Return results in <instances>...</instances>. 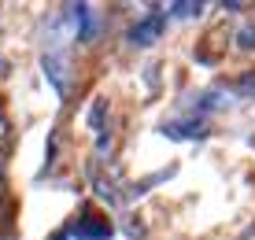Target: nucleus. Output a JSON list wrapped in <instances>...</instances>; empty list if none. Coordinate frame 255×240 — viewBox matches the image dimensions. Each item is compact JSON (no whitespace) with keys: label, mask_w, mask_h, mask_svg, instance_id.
I'll use <instances>...</instances> for the list:
<instances>
[{"label":"nucleus","mask_w":255,"mask_h":240,"mask_svg":"<svg viewBox=\"0 0 255 240\" xmlns=\"http://www.w3.org/2000/svg\"><path fill=\"white\" fill-rule=\"evenodd\" d=\"M163 30H166V11H163V7H152L148 15H140V19L129 26L126 44H133V48H148V44H155L163 37Z\"/></svg>","instance_id":"nucleus-1"},{"label":"nucleus","mask_w":255,"mask_h":240,"mask_svg":"<svg viewBox=\"0 0 255 240\" xmlns=\"http://www.w3.org/2000/svg\"><path fill=\"white\" fill-rule=\"evenodd\" d=\"M63 19H67V30H70V37H78V41H89V37H93V30H96V19H93V7H89V4H70Z\"/></svg>","instance_id":"nucleus-2"},{"label":"nucleus","mask_w":255,"mask_h":240,"mask_svg":"<svg viewBox=\"0 0 255 240\" xmlns=\"http://www.w3.org/2000/svg\"><path fill=\"white\" fill-rule=\"evenodd\" d=\"M41 67H45V78H48L52 85H56V93H67V89H70V82H67V74H70L67 52H45Z\"/></svg>","instance_id":"nucleus-3"},{"label":"nucleus","mask_w":255,"mask_h":240,"mask_svg":"<svg viewBox=\"0 0 255 240\" xmlns=\"http://www.w3.org/2000/svg\"><path fill=\"white\" fill-rule=\"evenodd\" d=\"M115 229L108 226V222H100V218H93V215H85L78 226H70L67 229V237H78V240H108Z\"/></svg>","instance_id":"nucleus-4"},{"label":"nucleus","mask_w":255,"mask_h":240,"mask_svg":"<svg viewBox=\"0 0 255 240\" xmlns=\"http://www.w3.org/2000/svg\"><path fill=\"white\" fill-rule=\"evenodd\" d=\"M166 137L174 140H189V137H204V122L200 119H185V122H170V126H163Z\"/></svg>","instance_id":"nucleus-5"},{"label":"nucleus","mask_w":255,"mask_h":240,"mask_svg":"<svg viewBox=\"0 0 255 240\" xmlns=\"http://www.w3.org/2000/svg\"><path fill=\"white\" fill-rule=\"evenodd\" d=\"M166 11H170L174 19H192V15H200V11H204V4H189V0H185V4H170Z\"/></svg>","instance_id":"nucleus-6"},{"label":"nucleus","mask_w":255,"mask_h":240,"mask_svg":"<svg viewBox=\"0 0 255 240\" xmlns=\"http://www.w3.org/2000/svg\"><path fill=\"white\" fill-rule=\"evenodd\" d=\"M237 48H244V52H252V48H255V22H248L241 33H237Z\"/></svg>","instance_id":"nucleus-7"},{"label":"nucleus","mask_w":255,"mask_h":240,"mask_svg":"<svg viewBox=\"0 0 255 240\" xmlns=\"http://www.w3.org/2000/svg\"><path fill=\"white\" fill-rule=\"evenodd\" d=\"M241 89H244V93H255V74H248V78H244V82H241Z\"/></svg>","instance_id":"nucleus-8"},{"label":"nucleus","mask_w":255,"mask_h":240,"mask_svg":"<svg viewBox=\"0 0 255 240\" xmlns=\"http://www.w3.org/2000/svg\"><path fill=\"white\" fill-rule=\"evenodd\" d=\"M52 240H67V229H63V233H56V237H52Z\"/></svg>","instance_id":"nucleus-9"}]
</instances>
